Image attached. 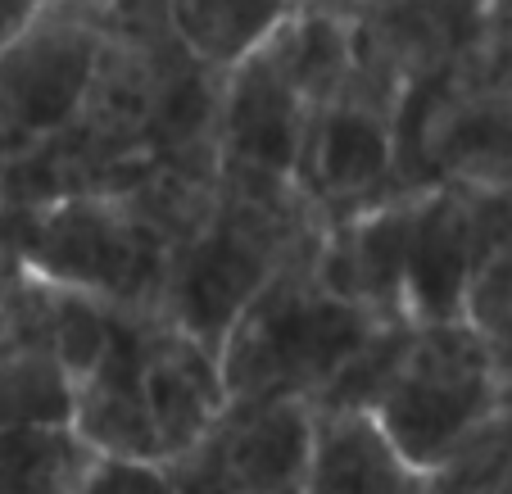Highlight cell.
I'll use <instances>...</instances> for the list:
<instances>
[{
  "mask_svg": "<svg viewBox=\"0 0 512 494\" xmlns=\"http://www.w3.org/2000/svg\"><path fill=\"white\" fill-rule=\"evenodd\" d=\"M322 214L290 177L223 164L209 214L173 245L159 318L218 354L236 313L318 232Z\"/></svg>",
  "mask_w": 512,
  "mask_h": 494,
  "instance_id": "obj_1",
  "label": "cell"
},
{
  "mask_svg": "<svg viewBox=\"0 0 512 494\" xmlns=\"http://www.w3.org/2000/svg\"><path fill=\"white\" fill-rule=\"evenodd\" d=\"M313 241L318 232L263 281L227 327L218 345L227 399H313L368 345L372 331L386 327L377 313L331 295L313 277Z\"/></svg>",
  "mask_w": 512,
  "mask_h": 494,
  "instance_id": "obj_2",
  "label": "cell"
},
{
  "mask_svg": "<svg viewBox=\"0 0 512 494\" xmlns=\"http://www.w3.org/2000/svg\"><path fill=\"white\" fill-rule=\"evenodd\" d=\"M503 404L508 386L490 340L472 318H445L408 327L368 408L431 485L449 454Z\"/></svg>",
  "mask_w": 512,
  "mask_h": 494,
  "instance_id": "obj_3",
  "label": "cell"
},
{
  "mask_svg": "<svg viewBox=\"0 0 512 494\" xmlns=\"http://www.w3.org/2000/svg\"><path fill=\"white\" fill-rule=\"evenodd\" d=\"M173 241L132 195L73 191L32 204L23 272L87 291L114 309L159 313Z\"/></svg>",
  "mask_w": 512,
  "mask_h": 494,
  "instance_id": "obj_4",
  "label": "cell"
},
{
  "mask_svg": "<svg viewBox=\"0 0 512 494\" xmlns=\"http://www.w3.org/2000/svg\"><path fill=\"white\" fill-rule=\"evenodd\" d=\"M100 41V0H46L37 23L0 50V168L82 118Z\"/></svg>",
  "mask_w": 512,
  "mask_h": 494,
  "instance_id": "obj_5",
  "label": "cell"
},
{
  "mask_svg": "<svg viewBox=\"0 0 512 494\" xmlns=\"http://www.w3.org/2000/svg\"><path fill=\"white\" fill-rule=\"evenodd\" d=\"M395 105L390 91L358 78L354 68L322 105H313L295 182L322 218L399 195Z\"/></svg>",
  "mask_w": 512,
  "mask_h": 494,
  "instance_id": "obj_6",
  "label": "cell"
},
{
  "mask_svg": "<svg viewBox=\"0 0 512 494\" xmlns=\"http://www.w3.org/2000/svg\"><path fill=\"white\" fill-rule=\"evenodd\" d=\"M313 440V404L300 395L227 399L209 431L168 458L173 490H236V494H304Z\"/></svg>",
  "mask_w": 512,
  "mask_h": 494,
  "instance_id": "obj_7",
  "label": "cell"
},
{
  "mask_svg": "<svg viewBox=\"0 0 512 494\" xmlns=\"http://www.w3.org/2000/svg\"><path fill=\"white\" fill-rule=\"evenodd\" d=\"M309 118H313V100L304 96L277 28L254 55H245L241 64L223 73L218 155H223V164L259 168V173L295 182Z\"/></svg>",
  "mask_w": 512,
  "mask_h": 494,
  "instance_id": "obj_8",
  "label": "cell"
},
{
  "mask_svg": "<svg viewBox=\"0 0 512 494\" xmlns=\"http://www.w3.org/2000/svg\"><path fill=\"white\" fill-rule=\"evenodd\" d=\"M476 268L472 186L435 182L413 191L404 263V318L445 322L467 318V286Z\"/></svg>",
  "mask_w": 512,
  "mask_h": 494,
  "instance_id": "obj_9",
  "label": "cell"
},
{
  "mask_svg": "<svg viewBox=\"0 0 512 494\" xmlns=\"http://www.w3.org/2000/svg\"><path fill=\"white\" fill-rule=\"evenodd\" d=\"M145 408H150V427H155L164 463L191 449L227 408L218 354L159 313L145 331Z\"/></svg>",
  "mask_w": 512,
  "mask_h": 494,
  "instance_id": "obj_10",
  "label": "cell"
},
{
  "mask_svg": "<svg viewBox=\"0 0 512 494\" xmlns=\"http://www.w3.org/2000/svg\"><path fill=\"white\" fill-rule=\"evenodd\" d=\"M150 318L155 313L114 309V331H109L105 354L78 386L73 427L100 454L159 458L150 408H145V331H150Z\"/></svg>",
  "mask_w": 512,
  "mask_h": 494,
  "instance_id": "obj_11",
  "label": "cell"
},
{
  "mask_svg": "<svg viewBox=\"0 0 512 494\" xmlns=\"http://www.w3.org/2000/svg\"><path fill=\"white\" fill-rule=\"evenodd\" d=\"M431 490L363 404H313L304 494H404Z\"/></svg>",
  "mask_w": 512,
  "mask_h": 494,
  "instance_id": "obj_12",
  "label": "cell"
},
{
  "mask_svg": "<svg viewBox=\"0 0 512 494\" xmlns=\"http://www.w3.org/2000/svg\"><path fill=\"white\" fill-rule=\"evenodd\" d=\"M164 14L186 55L227 73L295 14V0H164Z\"/></svg>",
  "mask_w": 512,
  "mask_h": 494,
  "instance_id": "obj_13",
  "label": "cell"
},
{
  "mask_svg": "<svg viewBox=\"0 0 512 494\" xmlns=\"http://www.w3.org/2000/svg\"><path fill=\"white\" fill-rule=\"evenodd\" d=\"M100 449L73 422L0 431V490L10 494H82Z\"/></svg>",
  "mask_w": 512,
  "mask_h": 494,
  "instance_id": "obj_14",
  "label": "cell"
},
{
  "mask_svg": "<svg viewBox=\"0 0 512 494\" xmlns=\"http://www.w3.org/2000/svg\"><path fill=\"white\" fill-rule=\"evenodd\" d=\"M512 472V404L490 413L449 463L435 472L431 490H503Z\"/></svg>",
  "mask_w": 512,
  "mask_h": 494,
  "instance_id": "obj_15",
  "label": "cell"
},
{
  "mask_svg": "<svg viewBox=\"0 0 512 494\" xmlns=\"http://www.w3.org/2000/svg\"><path fill=\"white\" fill-rule=\"evenodd\" d=\"M123 494V490H173L168 467L159 458H127V454H100L87 476L82 494Z\"/></svg>",
  "mask_w": 512,
  "mask_h": 494,
  "instance_id": "obj_16",
  "label": "cell"
},
{
  "mask_svg": "<svg viewBox=\"0 0 512 494\" xmlns=\"http://www.w3.org/2000/svg\"><path fill=\"white\" fill-rule=\"evenodd\" d=\"M28 218L32 204L23 200H5L0 195V300L14 281L23 277V241H28Z\"/></svg>",
  "mask_w": 512,
  "mask_h": 494,
  "instance_id": "obj_17",
  "label": "cell"
},
{
  "mask_svg": "<svg viewBox=\"0 0 512 494\" xmlns=\"http://www.w3.org/2000/svg\"><path fill=\"white\" fill-rule=\"evenodd\" d=\"M41 10H46V0H0V50L14 46L37 23Z\"/></svg>",
  "mask_w": 512,
  "mask_h": 494,
  "instance_id": "obj_18",
  "label": "cell"
},
{
  "mask_svg": "<svg viewBox=\"0 0 512 494\" xmlns=\"http://www.w3.org/2000/svg\"><path fill=\"white\" fill-rule=\"evenodd\" d=\"M368 0H295V10H318V14H340V19H354Z\"/></svg>",
  "mask_w": 512,
  "mask_h": 494,
  "instance_id": "obj_19",
  "label": "cell"
},
{
  "mask_svg": "<svg viewBox=\"0 0 512 494\" xmlns=\"http://www.w3.org/2000/svg\"><path fill=\"white\" fill-rule=\"evenodd\" d=\"M490 349H494V363H499L503 381H508V377H512V327L503 331V336H494V340H490Z\"/></svg>",
  "mask_w": 512,
  "mask_h": 494,
  "instance_id": "obj_20",
  "label": "cell"
},
{
  "mask_svg": "<svg viewBox=\"0 0 512 494\" xmlns=\"http://www.w3.org/2000/svg\"><path fill=\"white\" fill-rule=\"evenodd\" d=\"M503 386H508V404H512V377H508V381H503Z\"/></svg>",
  "mask_w": 512,
  "mask_h": 494,
  "instance_id": "obj_21",
  "label": "cell"
},
{
  "mask_svg": "<svg viewBox=\"0 0 512 494\" xmlns=\"http://www.w3.org/2000/svg\"><path fill=\"white\" fill-rule=\"evenodd\" d=\"M503 490H512V472H508V485H503Z\"/></svg>",
  "mask_w": 512,
  "mask_h": 494,
  "instance_id": "obj_22",
  "label": "cell"
}]
</instances>
